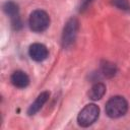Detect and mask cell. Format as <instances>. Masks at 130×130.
Instances as JSON below:
<instances>
[{
    "label": "cell",
    "instance_id": "cell-10",
    "mask_svg": "<svg viewBox=\"0 0 130 130\" xmlns=\"http://www.w3.org/2000/svg\"><path fill=\"white\" fill-rule=\"evenodd\" d=\"M112 3L121 10L130 11V3L128 2V0H113Z\"/></svg>",
    "mask_w": 130,
    "mask_h": 130
},
{
    "label": "cell",
    "instance_id": "cell-5",
    "mask_svg": "<svg viewBox=\"0 0 130 130\" xmlns=\"http://www.w3.org/2000/svg\"><path fill=\"white\" fill-rule=\"evenodd\" d=\"M4 12L10 16L11 18V22H12V26L15 29H19L21 27V20L19 18V14H18V6L17 4H15L14 2H6L3 6Z\"/></svg>",
    "mask_w": 130,
    "mask_h": 130
},
{
    "label": "cell",
    "instance_id": "cell-9",
    "mask_svg": "<svg viewBox=\"0 0 130 130\" xmlns=\"http://www.w3.org/2000/svg\"><path fill=\"white\" fill-rule=\"evenodd\" d=\"M105 92H106V85L103 82H96L90 87L88 91V96L92 101H98L104 96Z\"/></svg>",
    "mask_w": 130,
    "mask_h": 130
},
{
    "label": "cell",
    "instance_id": "cell-3",
    "mask_svg": "<svg viewBox=\"0 0 130 130\" xmlns=\"http://www.w3.org/2000/svg\"><path fill=\"white\" fill-rule=\"evenodd\" d=\"M28 24L31 30L36 32H41L48 28L50 24V17L48 13L44 10H35L29 16Z\"/></svg>",
    "mask_w": 130,
    "mask_h": 130
},
{
    "label": "cell",
    "instance_id": "cell-4",
    "mask_svg": "<svg viewBox=\"0 0 130 130\" xmlns=\"http://www.w3.org/2000/svg\"><path fill=\"white\" fill-rule=\"evenodd\" d=\"M78 29V21L76 18H70L63 29V36H62V44L64 48H67L71 46L76 38Z\"/></svg>",
    "mask_w": 130,
    "mask_h": 130
},
{
    "label": "cell",
    "instance_id": "cell-7",
    "mask_svg": "<svg viewBox=\"0 0 130 130\" xmlns=\"http://www.w3.org/2000/svg\"><path fill=\"white\" fill-rule=\"evenodd\" d=\"M10 80H11V83L18 88H24L29 83V78H28L27 74L21 70L14 71L11 75Z\"/></svg>",
    "mask_w": 130,
    "mask_h": 130
},
{
    "label": "cell",
    "instance_id": "cell-11",
    "mask_svg": "<svg viewBox=\"0 0 130 130\" xmlns=\"http://www.w3.org/2000/svg\"><path fill=\"white\" fill-rule=\"evenodd\" d=\"M115 72H116V67H115L114 64L106 63L103 66V73L106 76H113V75H115Z\"/></svg>",
    "mask_w": 130,
    "mask_h": 130
},
{
    "label": "cell",
    "instance_id": "cell-8",
    "mask_svg": "<svg viewBox=\"0 0 130 130\" xmlns=\"http://www.w3.org/2000/svg\"><path fill=\"white\" fill-rule=\"evenodd\" d=\"M49 96H50V92L49 91H43V92H41L38 95V98L36 99V101L29 106V108L27 110V114L30 115V116L31 115H35L45 105V103L48 101Z\"/></svg>",
    "mask_w": 130,
    "mask_h": 130
},
{
    "label": "cell",
    "instance_id": "cell-2",
    "mask_svg": "<svg viewBox=\"0 0 130 130\" xmlns=\"http://www.w3.org/2000/svg\"><path fill=\"white\" fill-rule=\"evenodd\" d=\"M100 115V109L94 104L86 105L78 114L77 122L78 125L81 127H88L93 124Z\"/></svg>",
    "mask_w": 130,
    "mask_h": 130
},
{
    "label": "cell",
    "instance_id": "cell-6",
    "mask_svg": "<svg viewBox=\"0 0 130 130\" xmlns=\"http://www.w3.org/2000/svg\"><path fill=\"white\" fill-rule=\"evenodd\" d=\"M28 54L32 60H35L37 62H42L45 59H47L49 52L45 45L40 44V43H35L29 46Z\"/></svg>",
    "mask_w": 130,
    "mask_h": 130
},
{
    "label": "cell",
    "instance_id": "cell-1",
    "mask_svg": "<svg viewBox=\"0 0 130 130\" xmlns=\"http://www.w3.org/2000/svg\"><path fill=\"white\" fill-rule=\"evenodd\" d=\"M128 110V103L125 98L121 95H115L111 98L106 104V114L110 118H120L126 114Z\"/></svg>",
    "mask_w": 130,
    "mask_h": 130
}]
</instances>
